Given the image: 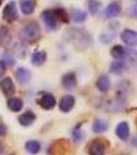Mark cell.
<instances>
[{"mask_svg":"<svg viewBox=\"0 0 137 155\" xmlns=\"http://www.w3.org/2000/svg\"><path fill=\"white\" fill-rule=\"evenodd\" d=\"M108 128V123L107 121L103 119H96L93 123V126H92V129L95 134H101V132H104L105 130H107Z\"/></svg>","mask_w":137,"mask_h":155,"instance_id":"21","label":"cell"},{"mask_svg":"<svg viewBox=\"0 0 137 155\" xmlns=\"http://www.w3.org/2000/svg\"><path fill=\"white\" fill-rule=\"evenodd\" d=\"M40 18L42 20V22L46 25V27L52 31H55L59 28V20L55 15L54 9H44L43 12H41Z\"/></svg>","mask_w":137,"mask_h":155,"instance_id":"2","label":"cell"},{"mask_svg":"<svg viewBox=\"0 0 137 155\" xmlns=\"http://www.w3.org/2000/svg\"><path fill=\"white\" fill-rule=\"evenodd\" d=\"M11 155H14V154H11Z\"/></svg>","mask_w":137,"mask_h":155,"instance_id":"35","label":"cell"},{"mask_svg":"<svg viewBox=\"0 0 137 155\" xmlns=\"http://www.w3.org/2000/svg\"><path fill=\"white\" fill-rule=\"evenodd\" d=\"M14 76H16V79L19 83L26 84L31 79V72H30L29 69L25 68V67H19L14 72Z\"/></svg>","mask_w":137,"mask_h":155,"instance_id":"12","label":"cell"},{"mask_svg":"<svg viewBox=\"0 0 137 155\" xmlns=\"http://www.w3.org/2000/svg\"><path fill=\"white\" fill-rule=\"evenodd\" d=\"M2 19L7 23H14L19 19V12L16 2L11 1L4 6L3 11H2Z\"/></svg>","mask_w":137,"mask_h":155,"instance_id":"3","label":"cell"},{"mask_svg":"<svg viewBox=\"0 0 137 155\" xmlns=\"http://www.w3.org/2000/svg\"><path fill=\"white\" fill-rule=\"evenodd\" d=\"M19 36L22 41L27 42V44H34L40 39V27L36 22H29L21 28Z\"/></svg>","mask_w":137,"mask_h":155,"instance_id":"1","label":"cell"},{"mask_svg":"<svg viewBox=\"0 0 137 155\" xmlns=\"http://www.w3.org/2000/svg\"><path fill=\"white\" fill-rule=\"evenodd\" d=\"M101 6L102 3L99 0H87V7L92 16H96L100 11Z\"/></svg>","mask_w":137,"mask_h":155,"instance_id":"22","label":"cell"},{"mask_svg":"<svg viewBox=\"0 0 137 155\" xmlns=\"http://www.w3.org/2000/svg\"><path fill=\"white\" fill-rule=\"evenodd\" d=\"M46 61V53L44 51H38V52H35V53L32 54L31 62L33 65L40 66Z\"/></svg>","mask_w":137,"mask_h":155,"instance_id":"19","label":"cell"},{"mask_svg":"<svg viewBox=\"0 0 137 155\" xmlns=\"http://www.w3.org/2000/svg\"><path fill=\"white\" fill-rule=\"evenodd\" d=\"M2 154V147H1V145H0V155Z\"/></svg>","mask_w":137,"mask_h":155,"instance_id":"31","label":"cell"},{"mask_svg":"<svg viewBox=\"0 0 137 155\" xmlns=\"http://www.w3.org/2000/svg\"><path fill=\"white\" fill-rule=\"evenodd\" d=\"M4 0H0V6H1V4H2V2H3Z\"/></svg>","mask_w":137,"mask_h":155,"instance_id":"33","label":"cell"},{"mask_svg":"<svg viewBox=\"0 0 137 155\" xmlns=\"http://www.w3.org/2000/svg\"><path fill=\"white\" fill-rule=\"evenodd\" d=\"M36 116L32 111H26L18 117V121L23 126H29L35 121Z\"/></svg>","mask_w":137,"mask_h":155,"instance_id":"13","label":"cell"},{"mask_svg":"<svg viewBox=\"0 0 137 155\" xmlns=\"http://www.w3.org/2000/svg\"><path fill=\"white\" fill-rule=\"evenodd\" d=\"M6 131H7L6 126L4 125L3 123H0V137L4 136V134H6Z\"/></svg>","mask_w":137,"mask_h":155,"instance_id":"30","label":"cell"},{"mask_svg":"<svg viewBox=\"0 0 137 155\" xmlns=\"http://www.w3.org/2000/svg\"><path fill=\"white\" fill-rule=\"evenodd\" d=\"M126 68H127V66H126L125 62L119 61V60L113 62L110 65V71L114 74H122L126 71Z\"/></svg>","mask_w":137,"mask_h":155,"instance_id":"23","label":"cell"},{"mask_svg":"<svg viewBox=\"0 0 137 155\" xmlns=\"http://www.w3.org/2000/svg\"><path fill=\"white\" fill-rule=\"evenodd\" d=\"M2 61H3L6 65L7 64H8V65H12V64L14 63V60L12 58V56H11V55H6V54L3 55V60H2Z\"/></svg>","mask_w":137,"mask_h":155,"instance_id":"28","label":"cell"},{"mask_svg":"<svg viewBox=\"0 0 137 155\" xmlns=\"http://www.w3.org/2000/svg\"><path fill=\"white\" fill-rule=\"evenodd\" d=\"M0 89L1 91L4 93V95L7 96V97H11L14 94V84L12 82L11 78L9 77H6V78H3V79L0 81Z\"/></svg>","mask_w":137,"mask_h":155,"instance_id":"7","label":"cell"},{"mask_svg":"<svg viewBox=\"0 0 137 155\" xmlns=\"http://www.w3.org/2000/svg\"><path fill=\"white\" fill-rule=\"evenodd\" d=\"M121 11H122L121 2L114 0V1H111L110 3L108 4L107 7L105 8V12H104V14H105L106 18L111 19V18H114V17L119 16V12H121Z\"/></svg>","mask_w":137,"mask_h":155,"instance_id":"8","label":"cell"},{"mask_svg":"<svg viewBox=\"0 0 137 155\" xmlns=\"http://www.w3.org/2000/svg\"><path fill=\"white\" fill-rule=\"evenodd\" d=\"M6 71V64L2 60H0V77H2Z\"/></svg>","mask_w":137,"mask_h":155,"instance_id":"29","label":"cell"},{"mask_svg":"<svg viewBox=\"0 0 137 155\" xmlns=\"http://www.w3.org/2000/svg\"><path fill=\"white\" fill-rule=\"evenodd\" d=\"M7 107L11 112L17 113V112H20L23 109V101H22L21 98H18V97H11L7 101Z\"/></svg>","mask_w":137,"mask_h":155,"instance_id":"20","label":"cell"},{"mask_svg":"<svg viewBox=\"0 0 137 155\" xmlns=\"http://www.w3.org/2000/svg\"><path fill=\"white\" fill-rule=\"evenodd\" d=\"M116 134L121 140L126 141V140L129 137V134H130V128H129L128 123L125 121L119 123L118 126H116Z\"/></svg>","mask_w":137,"mask_h":155,"instance_id":"15","label":"cell"},{"mask_svg":"<svg viewBox=\"0 0 137 155\" xmlns=\"http://www.w3.org/2000/svg\"><path fill=\"white\" fill-rule=\"evenodd\" d=\"M118 155H128V154H127V153H119Z\"/></svg>","mask_w":137,"mask_h":155,"instance_id":"32","label":"cell"},{"mask_svg":"<svg viewBox=\"0 0 137 155\" xmlns=\"http://www.w3.org/2000/svg\"><path fill=\"white\" fill-rule=\"evenodd\" d=\"M135 53L130 51V50H127L123 46H121V45H116V46H113L110 49V55L114 59L119 60V61H123V60L130 58L131 55Z\"/></svg>","mask_w":137,"mask_h":155,"instance_id":"4","label":"cell"},{"mask_svg":"<svg viewBox=\"0 0 137 155\" xmlns=\"http://www.w3.org/2000/svg\"><path fill=\"white\" fill-rule=\"evenodd\" d=\"M121 38L127 46L135 47L137 46V32L132 29H124L121 33Z\"/></svg>","mask_w":137,"mask_h":155,"instance_id":"6","label":"cell"},{"mask_svg":"<svg viewBox=\"0 0 137 155\" xmlns=\"http://www.w3.org/2000/svg\"><path fill=\"white\" fill-rule=\"evenodd\" d=\"M136 124H137V119H136Z\"/></svg>","mask_w":137,"mask_h":155,"instance_id":"34","label":"cell"},{"mask_svg":"<svg viewBox=\"0 0 137 155\" xmlns=\"http://www.w3.org/2000/svg\"><path fill=\"white\" fill-rule=\"evenodd\" d=\"M12 36L11 33V30L7 28L6 26L0 27V46L7 47L11 42Z\"/></svg>","mask_w":137,"mask_h":155,"instance_id":"14","label":"cell"},{"mask_svg":"<svg viewBox=\"0 0 137 155\" xmlns=\"http://www.w3.org/2000/svg\"><path fill=\"white\" fill-rule=\"evenodd\" d=\"M128 14L132 18H137V3L132 4V5L129 7Z\"/></svg>","mask_w":137,"mask_h":155,"instance_id":"27","label":"cell"},{"mask_svg":"<svg viewBox=\"0 0 137 155\" xmlns=\"http://www.w3.org/2000/svg\"><path fill=\"white\" fill-rule=\"evenodd\" d=\"M87 17H88V15L83 9L73 8L71 11V18L74 23H84L87 20Z\"/></svg>","mask_w":137,"mask_h":155,"instance_id":"18","label":"cell"},{"mask_svg":"<svg viewBox=\"0 0 137 155\" xmlns=\"http://www.w3.org/2000/svg\"><path fill=\"white\" fill-rule=\"evenodd\" d=\"M81 123H78L72 128V132H71L72 139H73V142H75V143H79L83 140V134H81Z\"/></svg>","mask_w":137,"mask_h":155,"instance_id":"26","label":"cell"},{"mask_svg":"<svg viewBox=\"0 0 137 155\" xmlns=\"http://www.w3.org/2000/svg\"><path fill=\"white\" fill-rule=\"evenodd\" d=\"M56 104H57L56 98H55V96L51 93L43 94V95L40 97V99L38 101V104L44 110L54 109L55 106H56Z\"/></svg>","mask_w":137,"mask_h":155,"instance_id":"9","label":"cell"},{"mask_svg":"<svg viewBox=\"0 0 137 155\" xmlns=\"http://www.w3.org/2000/svg\"><path fill=\"white\" fill-rule=\"evenodd\" d=\"M54 12L60 23H65V24L69 23V16L67 15V12L64 8H62V7H57V8H54Z\"/></svg>","mask_w":137,"mask_h":155,"instance_id":"24","label":"cell"},{"mask_svg":"<svg viewBox=\"0 0 137 155\" xmlns=\"http://www.w3.org/2000/svg\"><path fill=\"white\" fill-rule=\"evenodd\" d=\"M106 151V147L104 142L101 140H94L89 144L88 152L89 155H104Z\"/></svg>","mask_w":137,"mask_h":155,"instance_id":"5","label":"cell"},{"mask_svg":"<svg viewBox=\"0 0 137 155\" xmlns=\"http://www.w3.org/2000/svg\"><path fill=\"white\" fill-rule=\"evenodd\" d=\"M25 148L30 154H37L40 151V143L37 141H28L25 145Z\"/></svg>","mask_w":137,"mask_h":155,"instance_id":"25","label":"cell"},{"mask_svg":"<svg viewBox=\"0 0 137 155\" xmlns=\"http://www.w3.org/2000/svg\"><path fill=\"white\" fill-rule=\"evenodd\" d=\"M74 104H75V99H74L73 96L64 95L59 102V107L63 113H68L72 110Z\"/></svg>","mask_w":137,"mask_h":155,"instance_id":"10","label":"cell"},{"mask_svg":"<svg viewBox=\"0 0 137 155\" xmlns=\"http://www.w3.org/2000/svg\"><path fill=\"white\" fill-rule=\"evenodd\" d=\"M62 85L66 90H72L76 86V76L74 72H68L62 78Z\"/></svg>","mask_w":137,"mask_h":155,"instance_id":"11","label":"cell"},{"mask_svg":"<svg viewBox=\"0 0 137 155\" xmlns=\"http://www.w3.org/2000/svg\"><path fill=\"white\" fill-rule=\"evenodd\" d=\"M20 7L24 15L29 16L35 11V2L33 0H20Z\"/></svg>","mask_w":137,"mask_h":155,"instance_id":"16","label":"cell"},{"mask_svg":"<svg viewBox=\"0 0 137 155\" xmlns=\"http://www.w3.org/2000/svg\"><path fill=\"white\" fill-rule=\"evenodd\" d=\"M96 86L100 92H106L110 88V80H109L108 76L106 74H102L97 79Z\"/></svg>","mask_w":137,"mask_h":155,"instance_id":"17","label":"cell"}]
</instances>
